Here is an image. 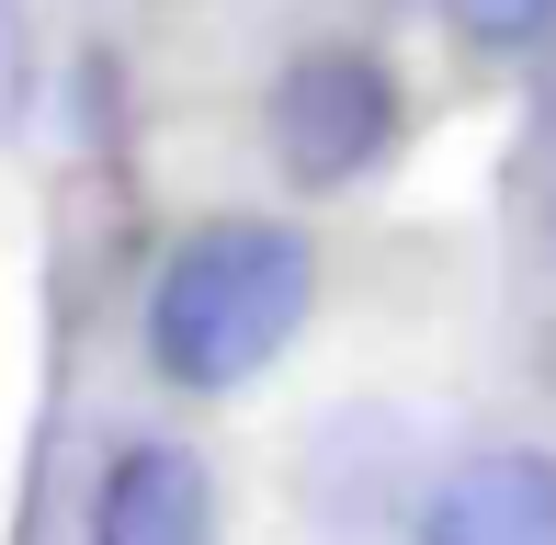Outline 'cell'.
<instances>
[{
  "mask_svg": "<svg viewBox=\"0 0 556 545\" xmlns=\"http://www.w3.org/2000/svg\"><path fill=\"white\" fill-rule=\"evenodd\" d=\"M318 307V251L285 216H205L160 251L148 284V364L182 398H239L250 376L285 364V341Z\"/></svg>",
  "mask_w": 556,
  "mask_h": 545,
  "instance_id": "1",
  "label": "cell"
},
{
  "mask_svg": "<svg viewBox=\"0 0 556 545\" xmlns=\"http://www.w3.org/2000/svg\"><path fill=\"white\" fill-rule=\"evenodd\" d=\"M262 137H273V170L295 193H352L397 148V68L375 46H295L273 68Z\"/></svg>",
  "mask_w": 556,
  "mask_h": 545,
  "instance_id": "2",
  "label": "cell"
},
{
  "mask_svg": "<svg viewBox=\"0 0 556 545\" xmlns=\"http://www.w3.org/2000/svg\"><path fill=\"white\" fill-rule=\"evenodd\" d=\"M409 545H556V455L534 443H477L432 478Z\"/></svg>",
  "mask_w": 556,
  "mask_h": 545,
  "instance_id": "3",
  "label": "cell"
},
{
  "mask_svg": "<svg viewBox=\"0 0 556 545\" xmlns=\"http://www.w3.org/2000/svg\"><path fill=\"white\" fill-rule=\"evenodd\" d=\"M91 545H216V478L193 443H125L91 489Z\"/></svg>",
  "mask_w": 556,
  "mask_h": 545,
  "instance_id": "4",
  "label": "cell"
},
{
  "mask_svg": "<svg viewBox=\"0 0 556 545\" xmlns=\"http://www.w3.org/2000/svg\"><path fill=\"white\" fill-rule=\"evenodd\" d=\"M443 23L466 46H489V58H511V46H545L556 35V0H443Z\"/></svg>",
  "mask_w": 556,
  "mask_h": 545,
  "instance_id": "5",
  "label": "cell"
},
{
  "mask_svg": "<svg viewBox=\"0 0 556 545\" xmlns=\"http://www.w3.org/2000/svg\"><path fill=\"white\" fill-rule=\"evenodd\" d=\"M23 91H35V35H23V12L0 0V137L23 126Z\"/></svg>",
  "mask_w": 556,
  "mask_h": 545,
  "instance_id": "6",
  "label": "cell"
},
{
  "mask_svg": "<svg viewBox=\"0 0 556 545\" xmlns=\"http://www.w3.org/2000/svg\"><path fill=\"white\" fill-rule=\"evenodd\" d=\"M545 251H556V205H545Z\"/></svg>",
  "mask_w": 556,
  "mask_h": 545,
  "instance_id": "7",
  "label": "cell"
}]
</instances>
